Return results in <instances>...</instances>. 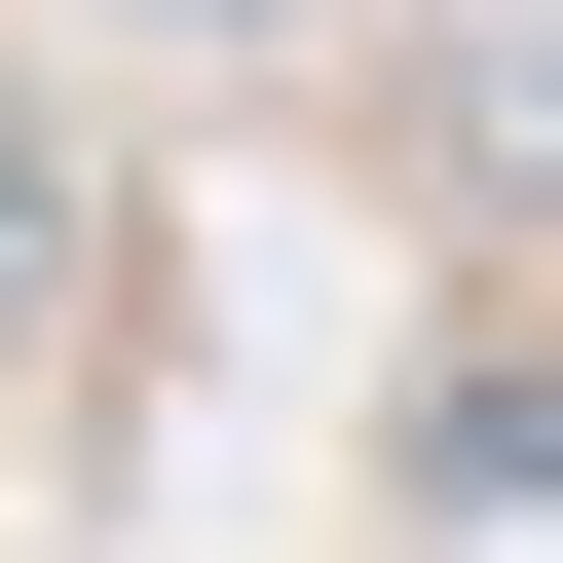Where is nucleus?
<instances>
[{
	"mask_svg": "<svg viewBox=\"0 0 563 563\" xmlns=\"http://www.w3.org/2000/svg\"><path fill=\"white\" fill-rule=\"evenodd\" d=\"M451 151H526V188H563V0H488V38H451Z\"/></svg>",
	"mask_w": 563,
	"mask_h": 563,
	"instance_id": "nucleus-1",
	"label": "nucleus"
},
{
	"mask_svg": "<svg viewBox=\"0 0 563 563\" xmlns=\"http://www.w3.org/2000/svg\"><path fill=\"white\" fill-rule=\"evenodd\" d=\"M38 301H76V188H38V151H0V339H38Z\"/></svg>",
	"mask_w": 563,
	"mask_h": 563,
	"instance_id": "nucleus-2",
	"label": "nucleus"
},
{
	"mask_svg": "<svg viewBox=\"0 0 563 563\" xmlns=\"http://www.w3.org/2000/svg\"><path fill=\"white\" fill-rule=\"evenodd\" d=\"M113 38H301V0H113Z\"/></svg>",
	"mask_w": 563,
	"mask_h": 563,
	"instance_id": "nucleus-3",
	"label": "nucleus"
}]
</instances>
